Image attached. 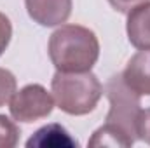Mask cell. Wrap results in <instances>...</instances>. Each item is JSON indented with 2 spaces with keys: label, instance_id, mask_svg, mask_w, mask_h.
<instances>
[{
  "label": "cell",
  "instance_id": "1",
  "mask_svg": "<svg viewBox=\"0 0 150 148\" xmlns=\"http://www.w3.org/2000/svg\"><path fill=\"white\" fill-rule=\"evenodd\" d=\"M105 92L110 103L107 122L93 132L87 145L122 148L133 147L138 140V120L143 110L140 94L126 84L122 73L112 75L108 78Z\"/></svg>",
  "mask_w": 150,
  "mask_h": 148
},
{
  "label": "cell",
  "instance_id": "2",
  "mask_svg": "<svg viewBox=\"0 0 150 148\" xmlns=\"http://www.w3.org/2000/svg\"><path fill=\"white\" fill-rule=\"evenodd\" d=\"M47 51L58 72H89L100 58V42L86 26L63 25L51 35Z\"/></svg>",
  "mask_w": 150,
  "mask_h": 148
},
{
  "label": "cell",
  "instance_id": "3",
  "mask_svg": "<svg viewBox=\"0 0 150 148\" xmlns=\"http://www.w3.org/2000/svg\"><path fill=\"white\" fill-rule=\"evenodd\" d=\"M51 92L58 108L68 115H87L103 96V85L89 72H58L51 80Z\"/></svg>",
  "mask_w": 150,
  "mask_h": 148
},
{
  "label": "cell",
  "instance_id": "4",
  "mask_svg": "<svg viewBox=\"0 0 150 148\" xmlns=\"http://www.w3.org/2000/svg\"><path fill=\"white\" fill-rule=\"evenodd\" d=\"M54 98L40 84H28L16 91L9 101V110L14 120L30 124L45 118L54 110Z\"/></svg>",
  "mask_w": 150,
  "mask_h": 148
},
{
  "label": "cell",
  "instance_id": "5",
  "mask_svg": "<svg viewBox=\"0 0 150 148\" xmlns=\"http://www.w3.org/2000/svg\"><path fill=\"white\" fill-rule=\"evenodd\" d=\"M28 16L40 26H59L72 14V0H25Z\"/></svg>",
  "mask_w": 150,
  "mask_h": 148
},
{
  "label": "cell",
  "instance_id": "6",
  "mask_svg": "<svg viewBox=\"0 0 150 148\" xmlns=\"http://www.w3.org/2000/svg\"><path fill=\"white\" fill-rule=\"evenodd\" d=\"M127 38L138 51L150 49V0L133 7L127 12Z\"/></svg>",
  "mask_w": 150,
  "mask_h": 148
},
{
  "label": "cell",
  "instance_id": "7",
  "mask_svg": "<svg viewBox=\"0 0 150 148\" xmlns=\"http://www.w3.org/2000/svg\"><path fill=\"white\" fill-rule=\"evenodd\" d=\"M126 84L140 96H150V49L136 52L122 72Z\"/></svg>",
  "mask_w": 150,
  "mask_h": 148
},
{
  "label": "cell",
  "instance_id": "8",
  "mask_svg": "<svg viewBox=\"0 0 150 148\" xmlns=\"http://www.w3.org/2000/svg\"><path fill=\"white\" fill-rule=\"evenodd\" d=\"M77 140L61 125V124H47L32 134L26 141L28 148H74L77 147Z\"/></svg>",
  "mask_w": 150,
  "mask_h": 148
},
{
  "label": "cell",
  "instance_id": "9",
  "mask_svg": "<svg viewBox=\"0 0 150 148\" xmlns=\"http://www.w3.org/2000/svg\"><path fill=\"white\" fill-rule=\"evenodd\" d=\"M19 141L18 125L5 115H0V148H12Z\"/></svg>",
  "mask_w": 150,
  "mask_h": 148
},
{
  "label": "cell",
  "instance_id": "10",
  "mask_svg": "<svg viewBox=\"0 0 150 148\" xmlns=\"http://www.w3.org/2000/svg\"><path fill=\"white\" fill-rule=\"evenodd\" d=\"M16 87H18V82L14 73L9 72L7 68H0V106L11 101V98L16 92Z\"/></svg>",
  "mask_w": 150,
  "mask_h": 148
},
{
  "label": "cell",
  "instance_id": "11",
  "mask_svg": "<svg viewBox=\"0 0 150 148\" xmlns=\"http://www.w3.org/2000/svg\"><path fill=\"white\" fill-rule=\"evenodd\" d=\"M11 38H12V23L4 12H0V56L9 47Z\"/></svg>",
  "mask_w": 150,
  "mask_h": 148
},
{
  "label": "cell",
  "instance_id": "12",
  "mask_svg": "<svg viewBox=\"0 0 150 148\" xmlns=\"http://www.w3.org/2000/svg\"><path fill=\"white\" fill-rule=\"evenodd\" d=\"M138 140H143L150 145V108L142 110L140 120H138Z\"/></svg>",
  "mask_w": 150,
  "mask_h": 148
},
{
  "label": "cell",
  "instance_id": "13",
  "mask_svg": "<svg viewBox=\"0 0 150 148\" xmlns=\"http://www.w3.org/2000/svg\"><path fill=\"white\" fill-rule=\"evenodd\" d=\"M143 2H149V0H108V4L113 9L122 12V14H127L133 7H136V5H140Z\"/></svg>",
  "mask_w": 150,
  "mask_h": 148
}]
</instances>
